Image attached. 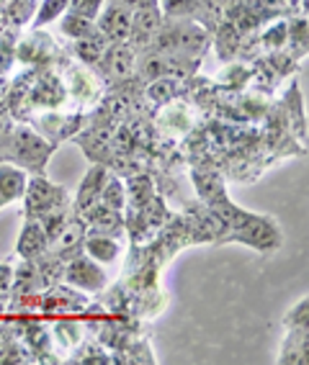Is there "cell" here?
<instances>
[{"label":"cell","mask_w":309,"mask_h":365,"mask_svg":"<svg viewBox=\"0 0 309 365\" xmlns=\"http://www.w3.org/2000/svg\"><path fill=\"white\" fill-rule=\"evenodd\" d=\"M54 152L57 147L29 124H16L0 139V163L16 165L26 175H46V165Z\"/></svg>","instance_id":"6da1fadb"},{"label":"cell","mask_w":309,"mask_h":365,"mask_svg":"<svg viewBox=\"0 0 309 365\" xmlns=\"http://www.w3.org/2000/svg\"><path fill=\"white\" fill-rule=\"evenodd\" d=\"M245 245V247L255 250V252L270 255L281 250L283 245V232L281 224L268 214H253V211H245L240 206L235 222H232L230 232L219 240V245Z\"/></svg>","instance_id":"7a4b0ae2"},{"label":"cell","mask_w":309,"mask_h":365,"mask_svg":"<svg viewBox=\"0 0 309 365\" xmlns=\"http://www.w3.org/2000/svg\"><path fill=\"white\" fill-rule=\"evenodd\" d=\"M211 46V34L204 26H198L193 19L163 21L158 36L150 49L163 54H178V57L201 59Z\"/></svg>","instance_id":"3957f363"},{"label":"cell","mask_w":309,"mask_h":365,"mask_svg":"<svg viewBox=\"0 0 309 365\" xmlns=\"http://www.w3.org/2000/svg\"><path fill=\"white\" fill-rule=\"evenodd\" d=\"M70 52L67 49H59L57 39L49 36L44 29H31V34H24L19 36V44H16V62L26 67H54L62 65L65 67L70 62ZM57 70V67H54Z\"/></svg>","instance_id":"277c9868"},{"label":"cell","mask_w":309,"mask_h":365,"mask_svg":"<svg viewBox=\"0 0 309 365\" xmlns=\"http://www.w3.org/2000/svg\"><path fill=\"white\" fill-rule=\"evenodd\" d=\"M21 203H24V219H39L46 211L70 206L73 203V193L65 185L52 182L46 175H29Z\"/></svg>","instance_id":"5b68a950"},{"label":"cell","mask_w":309,"mask_h":365,"mask_svg":"<svg viewBox=\"0 0 309 365\" xmlns=\"http://www.w3.org/2000/svg\"><path fill=\"white\" fill-rule=\"evenodd\" d=\"M59 75H62V83H65L67 101H73L78 108H93L106 93V83L101 80L96 67H88L83 62L70 59Z\"/></svg>","instance_id":"8992f818"},{"label":"cell","mask_w":309,"mask_h":365,"mask_svg":"<svg viewBox=\"0 0 309 365\" xmlns=\"http://www.w3.org/2000/svg\"><path fill=\"white\" fill-rule=\"evenodd\" d=\"M67 101L65 83H62V75L54 67H39L36 78H34L31 88H29L26 103H24V111H52V108H62Z\"/></svg>","instance_id":"52a82bcc"},{"label":"cell","mask_w":309,"mask_h":365,"mask_svg":"<svg viewBox=\"0 0 309 365\" xmlns=\"http://www.w3.org/2000/svg\"><path fill=\"white\" fill-rule=\"evenodd\" d=\"M62 283L78 288L86 296H98L111 283V278L106 273V265L88 257L86 252H80L65 262V267H62Z\"/></svg>","instance_id":"ba28073f"},{"label":"cell","mask_w":309,"mask_h":365,"mask_svg":"<svg viewBox=\"0 0 309 365\" xmlns=\"http://www.w3.org/2000/svg\"><path fill=\"white\" fill-rule=\"evenodd\" d=\"M34 124H36V131L41 137L49 139L54 147H59L62 142H70V139L78 134V131L86 129L88 124V113L80 108V111H59V108H52V111H41L39 116H31Z\"/></svg>","instance_id":"9c48e42d"},{"label":"cell","mask_w":309,"mask_h":365,"mask_svg":"<svg viewBox=\"0 0 309 365\" xmlns=\"http://www.w3.org/2000/svg\"><path fill=\"white\" fill-rule=\"evenodd\" d=\"M96 72L106 83V88H116L137 78V54L129 44H108L103 57L98 59Z\"/></svg>","instance_id":"30bf717a"},{"label":"cell","mask_w":309,"mask_h":365,"mask_svg":"<svg viewBox=\"0 0 309 365\" xmlns=\"http://www.w3.org/2000/svg\"><path fill=\"white\" fill-rule=\"evenodd\" d=\"M155 126L168 139L188 137L193 131V126H196V116H193L191 103L186 98H176L171 103L160 106V111H155Z\"/></svg>","instance_id":"8fae6325"},{"label":"cell","mask_w":309,"mask_h":365,"mask_svg":"<svg viewBox=\"0 0 309 365\" xmlns=\"http://www.w3.org/2000/svg\"><path fill=\"white\" fill-rule=\"evenodd\" d=\"M96 26L111 44H126L129 26H132V8L124 0H106L96 19Z\"/></svg>","instance_id":"7c38bea8"},{"label":"cell","mask_w":309,"mask_h":365,"mask_svg":"<svg viewBox=\"0 0 309 365\" xmlns=\"http://www.w3.org/2000/svg\"><path fill=\"white\" fill-rule=\"evenodd\" d=\"M163 14L158 8H139V11H132V26H129V39L126 44L132 46L134 54L147 52L158 36L160 26H163Z\"/></svg>","instance_id":"4fadbf2b"},{"label":"cell","mask_w":309,"mask_h":365,"mask_svg":"<svg viewBox=\"0 0 309 365\" xmlns=\"http://www.w3.org/2000/svg\"><path fill=\"white\" fill-rule=\"evenodd\" d=\"M281 111H283V121H286V129L296 137V142L307 147V116H304V101H302V91L296 85V78H291L289 88L283 93L281 98Z\"/></svg>","instance_id":"5bb4252c"},{"label":"cell","mask_w":309,"mask_h":365,"mask_svg":"<svg viewBox=\"0 0 309 365\" xmlns=\"http://www.w3.org/2000/svg\"><path fill=\"white\" fill-rule=\"evenodd\" d=\"M49 322V334L52 342L65 352H73L75 347L86 339V322L80 319V314H67V317H52Z\"/></svg>","instance_id":"9a60e30c"},{"label":"cell","mask_w":309,"mask_h":365,"mask_svg":"<svg viewBox=\"0 0 309 365\" xmlns=\"http://www.w3.org/2000/svg\"><path fill=\"white\" fill-rule=\"evenodd\" d=\"M106 178H108V168H106V165H91V168H88V173L83 175V180H80L78 190H75L73 203H70L75 216H80L83 211H88L93 203L98 201Z\"/></svg>","instance_id":"2e32d148"},{"label":"cell","mask_w":309,"mask_h":365,"mask_svg":"<svg viewBox=\"0 0 309 365\" xmlns=\"http://www.w3.org/2000/svg\"><path fill=\"white\" fill-rule=\"evenodd\" d=\"M80 219L86 222L88 232H101V235L121 237L126 232L124 229V211H116L106 203L96 201L88 211L80 214Z\"/></svg>","instance_id":"e0dca14e"},{"label":"cell","mask_w":309,"mask_h":365,"mask_svg":"<svg viewBox=\"0 0 309 365\" xmlns=\"http://www.w3.org/2000/svg\"><path fill=\"white\" fill-rule=\"evenodd\" d=\"M86 235H88V227L86 222L80 219V216H70V222L65 224V229L59 232V237L52 242V247H49V252L54 255V257H59L62 262H67L70 257H75V255L83 252V242H86Z\"/></svg>","instance_id":"ac0fdd59"},{"label":"cell","mask_w":309,"mask_h":365,"mask_svg":"<svg viewBox=\"0 0 309 365\" xmlns=\"http://www.w3.org/2000/svg\"><path fill=\"white\" fill-rule=\"evenodd\" d=\"M49 237L44 235V229L36 219H24V227L16 240V255L21 260H36L44 252H49Z\"/></svg>","instance_id":"d6986e66"},{"label":"cell","mask_w":309,"mask_h":365,"mask_svg":"<svg viewBox=\"0 0 309 365\" xmlns=\"http://www.w3.org/2000/svg\"><path fill=\"white\" fill-rule=\"evenodd\" d=\"M83 252L88 257H93L96 262H101V265H113V262L121 260L124 247H121L118 237L101 235V232H88L86 242H83Z\"/></svg>","instance_id":"ffe728a7"},{"label":"cell","mask_w":309,"mask_h":365,"mask_svg":"<svg viewBox=\"0 0 309 365\" xmlns=\"http://www.w3.org/2000/svg\"><path fill=\"white\" fill-rule=\"evenodd\" d=\"M276 363L307 365L309 363V329H286L278 347Z\"/></svg>","instance_id":"44dd1931"},{"label":"cell","mask_w":309,"mask_h":365,"mask_svg":"<svg viewBox=\"0 0 309 365\" xmlns=\"http://www.w3.org/2000/svg\"><path fill=\"white\" fill-rule=\"evenodd\" d=\"M108 44H111V41L106 39L103 34L96 29L93 34L83 36V39L70 41L67 52H70V57H73L75 62H83V65H88V67H96L98 65V59L103 57V52L108 49Z\"/></svg>","instance_id":"7402d4cb"},{"label":"cell","mask_w":309,"mask_h":365,"mask_svg":"<svg viewBox=\"0 0 309 365\" xmlns=\"http://www.w3.org/2000/svg\"><path fill=\"white\" fill-rule=\"evenodd\" d=\"M29 175L11 163H0V211L24 198Z\"/></svg>","instance_id":"603a6c76"},{"label":"cell","mask_w":309,"mask_h":365,"mask_svg":"<svg viewBox=\"0 0 309 365\" xmlns=\"http://www.w3.org/2000/svg\"><path fill=\"white\" fill-rule=\"evenodd\" d=\"M193 185H196L198 201L206 206H214V203L227 198L224 180L214 168H193Z\"/></svg>","instance_id":"cb8c5ba5"},{"label":"cell","mask_w":309,"mask_h":365,"mask_svg":"<svg viewBox=\"0 0 309 365\" xmlns=\"http://www.w3.org/2000/svg\"><path fill=\"white\" fill-rule=\"evenodd\" d=\"M183 88H186V80L158 78L142 85V98L150 106H155V108H160V106L171 103L176 98H183Z\"/></svg>","instance_id":"d4e9b609"},{"label":"cell","mask_w":309,"mask_h":365,"mask_svg":"<svg viewBox=\"0 0 309 365\" xmlns=\"http://www.w3.org/2000/svg\"><path fill=\"white\" fill-rule=\"evenodd\" d=\"M36 11V0H8L0 11V29H26Z\"/></svg>","instance_id":"484cf974"},{"label":"cell","mask_w":309,"mask_h":365,"mask_svg":"<svg viewBox=\"0 0 309 365\" xmlns=\"http://www.w3.org/2000/svg\"><path fill=\"white\" fill-rule=\"evenodd\" d=\"M126 188V209H139L145 206L152 196H158L155 180L150 178V173H132L124 182Z\"/></svg>","instance_id":"4316f807"},{"label":"cell","mask_w":309,"mask_h":365,"mask_svg":"<svg viewBox=\"0 0 309 365\" xmlns=\"http://www.w3.org/2000/svg\"><path fill=\"white\" fill-rule=\"evenodd\" d=\"M289 24V31H286V52L296 59V62H302L307 57V49H309V26H307V14H296L291 16Z\"/></svg>","instance_id":"83f0119b"},{"label":"cell","mask_w":309,"mask_h":365,"mask_svg":"<svg viewBox=\"0 0 309 365\" xmlns=\"http://www.w3.org/2000/svg\"><path fill=\"white\" fill-rule=\"evenodd\" d=\"M253 78V67L250 62H240V59H232V62H224V70L219 72V85L224 91H245L250 85Z\"/></svg>","instance_id":"f1b7e54d"},{"label":"cell","mask_w":309,"mask_h":365,"mask_svg":"<svg viewBox=\"0 0 309 365\" xmlns=\"http://www.w3.org/2000/svg\"><path fill=\"white\" fill-rule=\"evenodd\" d=\"M65 363H116V358H113V352L108 347L101 345L98 339H88V342L83 339Z\"/></svg>","instance_id":"f546056e"},{"label":"cell","mask_w":309,"mask_h":365,"mask_svg":"<svg viewBox=\"0 0 309 365\" xmlns=\"http://www.w3.org/2000/svg\"><path fill=\"white\" fill-rule=\"evenodd\" d=\"M286 31H289V24H286L283 16L281 19L268 21V26L265 29H258V44H260L263 54L283 49V46H286Z\"/></svg>","instance_id":"4dcf8cb0"},{"label":"cell","mask_w":309,"mask_h":365,"mask_svg":"<svg viewBox=\"0 0 309 365\" xmlns=\"http://www.w3.org/2000/svg\"><path fill=\"white\" fill-rule=\"evenodd\" d=\"M67 8H70V0H39L29 26L46 29L49 24H57V21L67 14Z\"/></svg>","instance_id":"1f68e13d"},{"label":"cell","mask_w":309,"mask_h":365,"mask_svg":"<svg viewBox=\"0 0 309 365\" xmlns=\"http://www.w3.org/2000/svg\"><path fill=\"white\" fill-rule=\"evenodd\" d=\"M59 24V34L65 36V39L75 41V39H83V36H88V34L96 31V21L88 19V16H80V14H73V11H67L62 19L57 21Z\"/></svg>","instance_id":"d6a6232c"},{"label":"cell","mask_w":309,"mask_h":365,"mask_svg":"<svg viewBox=\"0 0 309 365\" xmlns=\"http://www.w3.org/2000/svg\"><path fill=\"white\" fill-rule=\"evenodd\" d=\"M21 31L16 29H0V80L11 75V67L16 65V44Z\"/></svg>","instance_id":"836d02e7"},{"label":"cell","mask_w":309,"mask_h":365,"mask_svg":"<svg viewBox=\"0 0 309 365\" xmlns=\"http://www.w3.org/2000/svg\"><path fill=\"white\" fill-rule=\"evenodd\" d=\"M101 203H106V206H111V209L116 211H126V188H124V180L118 175H113V173H108V178H106L103 182V190H101Z\"/></svg>","instance_id":"e575fe53"},{"label":"cell","mask_w":309,"mask_h":365,"mask_svg":"<svg viewBox=\"0 0 309 365\" xmlns=\"http://www.w3.org/2000/svg\"><path fill=\"white\" fill-rule=\"evenodd\" d=\"M201 0H160V14L168 21L178 19H193Z\"/></svg>","instance_id":"d590c367"},{"label":"cell","mask_w":309,"mask_h":365,"mask_svg":"<svg viewBox=\"0 0 309 365\" xmlns=\"http://www.w3.org/2000/svg\"><path fill=\"white\" fill-rule=\"evenodd\" d=\"M283 329H309V299L302 296L283 317Z\"/></svg>","instance_id":"8d00e7d4"},{"label":"cell","mask_w":309,"mask_h":365,"mask_svg":"<svg viewBox=\"0 0 309 365\" xmlns=\"http://www.w3.org/2000/svg\"><path fill=\"white\" fill-rule=\"evenodd\" d=\"M106 0H70V8L67 11H73V14L80 16H88V19H98L101 8H103Z\"/></svg>","instance_id":"74e56055"},{"label":"cell","mask_w":309,"mask_h":365,"mask_svg":"<svg viewBox=\"0 0 309 365\" xmlns=\"http://www.w3.org/2000/svg\"><path fill=\"white\" fill-rule=\"evenodd\" d=\"M14 262L11 260H3L0 262V301L11 299V286H14Z\"/></svg>","instance_id":"f35d334b"},{"label":"cell","mask_w":309,"mask_h":365,"mask_svg":"<svg viewBox=\"0 0 309 365\" xmlns=\"http://www.w3.org/2000/svg\"><path fill=\"white\" fill-rule=\"evenodd\" d=\"M14 126H16V118L11 116V111H8L6 103H3V96H0V139L6 137Z\"/></svg>","instance_id":"ab89813d"},{"label":"cell","mask_w":309,"mask_h":365,"mask_svg":"<svg viewBox=\"0 0 309 365\" xmlns=\"http://www.w3.org/2000/svg\"><path fill=\"white\" fill-rule=\"evenodd\" d=\"M14 337H16V334H14V329H11V324L3 319V322H0V358H3V352H6L8 342H11Z\"/></svg>","instance_id":"60d3db41"},{"label":"cell","mask_w":309,"mask_h":365,"mask_svg":"<svg viewBox=\"0 0 309 365\" xmlns=\"http://www.w3.org/2000/svg\"><path fill=\"white\" fill-rule=\"evenodd\" d=\"M126 6L132 8V11H139V8H158L160 0H124Z\"/></svg>","instance_id":"b9f144b4"},{"label":"cell","mask_w":309,"mask_h":365,"mask_svg":"<svg viewBox=\"0 0 309 365\" xmlns=\"http://www.w3.org/2000/svg\"><path fill=\"white\" fill-rule=\"evenodd\" d=\"M6 314H8V304L6 301H0V322L6 319Z\"/></svg>","instance_id":"7bdbcfd3"},{"label":"cell","mask_w":309,"mask_h":365,"mask_svg":"<svg viewBox=\"0 0 309 365\" xmlns=\"http://www.w3.org/2000/svg\"><path fill=\"white\" fill-rule=\"evenodd\" d=\"M6 3H8V0H0V11H3V6H6Z\"/></svg>","instance_id":"ee69618b"}]
</instances>
